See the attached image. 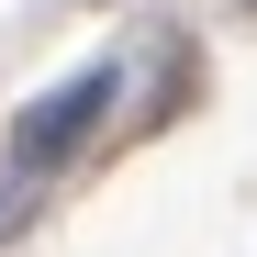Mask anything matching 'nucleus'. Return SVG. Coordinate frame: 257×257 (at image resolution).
<instances>
[{
    "mask_svg": "<svg viewBox=\"0 0 257 257\" xmlns=\"http://www.w3.org/2000/svg\"><path fill=\"white\" fill-rule=\"evenodd\" d=\"M123 101V67H78L67 90H45L23 123H12V168H67L78 146L101 135V112Z\"/></svg>",
    "mask_w": 257,
    "mask_h": 257,
    "instance_id": "obj_1",
    "label": "nucleus"
},
{
    "mask_svg": "<svg viewBox=\"0 0 257 257\" xmlns=\"http://www.w3.org/2000/svg\"><path fill=\"white\" fill-rule=\"evenodd\" d=\"M246 12H257V0H246Z\"/></svg>",
    "mask_w": 257,
    "mask_h": 257,
    "instance_id": "obj_3",
    "label": "nucleus"
},
{
    "mask_svg": "<svg viewBox=\"0 0 257 257\" xmlns=\"http://www.w3.org/2000/svg\"><path fill=\"white\" fill-rule=\"evenodd\" d=\"M0 224H12V201H0Z\"/></svg>",
    "mask_w": 257,
    "mask_h": 257,
    "instance_id": "obj_2",
    "label": "nucleus"
}]
</instances>
